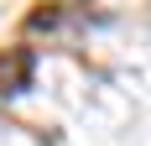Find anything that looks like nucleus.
<instances>
[{"label":"nucleus","mask_w":151,"mask_h":146,"mask_svg":"<svg viewBox=\"0 0 151 146\" xmlns=\"http://www.w3.org/2000/svg\"><path fill=\"white\" fill-rule=\"evenodd\" d=\"M31 68H37V63H31L26 47L5 52V58H0V94H26L31 89Z\"/></svg>","instance_id":"nucleus-1"}]
</instances>
